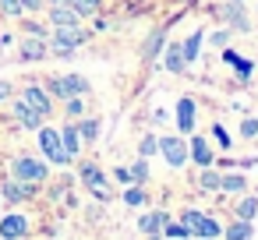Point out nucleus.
<instances>
[{
	"instance_id": "1",
	"label": "nucleus",
	"mask_w": 258,
	"mask_h": 240,
	"mask_svg": "<svg viewBox=\"0 0 258 240\" xmlns=\"http://www.w3.org/2000/svg\"><path fill=\"white\" fill-rule=\"evenodd\" d=\"M50 53H57V57H68V53H75L78 46H85L89 43V32L82 29V25H57L53 32H50Z\"/></svg>"
},
{
	"instance_id": "2",
	"label": "nucleus",
	"mask_w": 258,
	"mask_h": 240,
	"mask_svg": "<svg viewBox=\"0 0 258 240\" xmlns=\"http://www.w3.org/2000/svg\"><path fill=\"white\" fill-rule=\"evenodd\" d=\"M11 177L29 180V184H46L50 180V166L39 155H18V159H11Z\"/></svg>"
},
{
	"instance_id": "3",
	"label": "nucleus",
	"mask_w": 258,
	"mask_h": 240,
	"mask_svg": "<svg viewBox=\"0 0 258 240\" xmlns=\"http://www.w3.org/2000/svg\"><path fill=\"white\" fill-rule=\"evenodd\" d=\"M39 152H43L50 163H60V166L75 163V159L64 152V145H60V131H53V127H39Z\"/></svg>"
},
{
	"instance_id": "4",
	"label": "nucleus",
	"mask_w": 258,
	"mask_h": 240,
	"mask_svg": "<svg viewBox=\"0 0 258 240\" xmlns=\"http://www.w3.org/2000/svg\"><path fill=\"white\" fill-rule=\"evenodd\" d=\"M78 180L99 198V201H106L110 198V187H106V173L96 166V163H78Z\"/></svg>"
},
{
	"instance_id": "5",
	"label": "nucleus",
	"mask_w": 258,
	"mask_h": 240,
	"mask_svg": "<svg viewBox=\"0 0 258 240\" xmlns=\"http://www.w3.org/2000/svg\"><path fill=\"white\" fill-rule=\"evenodd\" d=\"M39 187H43V184H29V180L11 177V180L0 184V198H8L11 205H18V201H32V198L39 194Z\"/></svg>"
},
{
	"instance_id": "6",
	"label": "nucleus",
	"mask_w": 258,
	"mask_h": 240,
	"mask_svg": "<svg viewBox=\"0 0 258 240\" xmlns=\"http://www.w3.org/2000/svg\"><path fill=\"white\" fill-rule=\"evenodd\" d=\"M18 99H22L25 106H32L36 113H43V117H50V113H53V96H50L43 85H25Z\"/></svg>"
},
{
	"instance_id": "7",
	"label": "nucleus",
	"mask_w": 258,
	"mask_h": 240,
	"mask_svg": "<svg viewBox=\"0 0 258 240\" xmlns=\"http://www.w3.org/2000/svg\"><path fill=\"white\" fill-rule=\"evenodd\" d=\"M159 152H163V159H166L173 170H180V166L187 163V141H180V138H173V134L159 138Z\"/></svg>"
},
{
	"instance_id": "8",
	"label": "nucleus",
	"mask_w": 258,
	"mask_h": 240,
	"mask_svg": "<svg viewBox=\"0 0 258 240\" xmlns=\"http://www.w3.org/2000/svg\"><path fill=\"white\" fill-rule=\"evenodd\" d=\"M25 236H29V219L25 215L11 212V215L0 219V240H25Z\"/></svg>"
},
{
	"instance_id": "9",
	"label": "nucleus",
	"mask_w": 258,
	"mask_h": 240,
	"mask_svg": "<svg viewBox=\"0 0 258 240\" xmlns=\"http://www.w3.org/2000/svg\"><path fill=\"white\" fill-rule=\"evenodd\" d=\"M212 11H216L230 29H237V32H247V29H251V22H247V15H244V8H240V4H233V0H230L226 8H212Z\"/></svg>"
},
{
	"instance_id": "10",
	"label": "nucleus",
	"mask_w": 258,
	"mask_h": 240,
	"mask_svg": "<svg viewBox=\"0 0 258 240\" xmlns=\"http://www.w3.org/2000/svg\"><path fill=\"white\" fill-rule=\"evenodd\" d=\"M177 131L180 134H191L195 131V99L191 96H180L177 99Z\"/></svg>"
},
{
	"instance_id": "11",
	"label": "nucleus",
	"mask_w": 258,
	"mask_h": 240,
	"mask_svg": "<svg viewBox=\"0 0 258 240\" xmlns=\"http://www.w3.org/2000/svg\"><path fill=\"white\" fill-rule=\"evenodd\" d=\"M15 120H18V124H22L25 131H39L46 117H43V113H36L32 106H25L22 99H15Z\"/></svg>"
},
{
	"instance_id": "12",
	"label": "nucleus",
	"mask_w": 258,
	"mask_h": 240,
	"mask_svg": "<svg viewBox=\"0 0 258 240\" xmlns=\"http://www.w3.org/2000/svg\"><path fill=\"white\" fill-rule=\"evenodd\" d=\"M46 18H50V25H53V29H57V25H82L78 11H75L71 4H53V8L46 11Z\"/></svg>"
},
{
	"instance_id": "13",
	"label": "nucleus",
	"mask_w": 258,
	"mask_h": 240,
	"mask_svg": "<svg viewBox=\"0 0 258 240\" xmlns=\"http://www.w3.org/2000/svg\"><path fill=\"white\" fill-rule=\"evenodd\" d=\"M163 67H166V71H173V74H184V71L191 67V64H187V57H184V50H180V43H166Z\"/></svg>"
},
{
	"instance_id": "14",
	"label": "nucleus",
	"mask_w": 258,
	"mask_h": 240,
	"mask_svg": "<svg viewBox=\"0 0 258 240\" xmlns=\"http://www.w3.org/2000/svg\"><path fill=\"white\" fill-rule=\"evenodd\" d=\"M60 145H64V152L71 155V159H78L82 155V134H78V124H64L60 127Z\"/></svg>"
},
{
	"instance_id": "15",
	"label": "nucleus",
	"mask_w": 258,
	"mask_h": 240,
	"mask_svg": "<svg viewBox=\"0 0 258 240\" xmlns=\"http://www.w3.org/2000/svg\"><path fill=\"white\" fill-rule=\"evenodd\" d=\"M50 53V43L46 39H36V36H25L22 39V60H43Z\"/></svg>"
},
{
	"instance_id": "16",
	"label": "nucleus",
	"mask_w": 258,
	"mask_h": 240,
	"mask_svg": "<svg viewBox=\"0 0 258 240\" xmlns=\"http://www.w3.org/2000/svg\"><path fill=\"white\" fill-rule=\"evenodd\" d=\"M187 159L191 163H198V166H212V148H209V141L205 138H191V145H187Z\"/></svg>"
},
{
	"instance_id": "17",
	"label": "nucleus",
	"mask_w": 258,
	"mask_h": 240,
	"mask_svg": "<svg viewBox=\"0 0 258 240\" xmlns=\"http://www.w3.org/2000/svg\"><path fill=\"white\" fill-rule=\"evenodd\" d=\"M163 226H166V212H159V208L138 219V229H142L145 236H159V233H163Z\"/></svg>"
},
{
	"instance_id": "18",
	"label": "nucleus",
	"mask_w": 258,
	"mask_h": 240,
	"mask_svg": "<svg viewBox=\"0 0 258 240\" xmlns=\"http://www.w3.org/2000/svg\"><path fill=\"white\" fill-rule=\"evenodd\" d=\"M223 60H226V64H233V71H237V78H240V82H247V78L254 74V64H251V60H244L237 50H223Z\"/></svg>"
},
{
	"instance_id": "19",
	"label": "nucleus",
	"mask_w": 258,
	"mask_h": 240,
	"mask_svg": "<svg viewBox=\"0 0 258 240\" xmlns=\"http://www.w3.org/2000/svg\"><path fill=\"white\" fill-rule=\"evenodd\" d=\"M60 82H64V92L68 96H89L92 92V82L82 78V74H60Z\"/></svg>"
},
{
	"instance_id": "20",
	"label": "nucleus",
	"mask_w": 258,
	"mask_h": 240,
	"mask_svg": "<svg viewBox=\"0 0 258 240\" xmlns=\"http://www.w3.org/2000/svg\"><path fill=\"white\" fill-rule=\"evenodd\" d=\"M219 191L223 194H244L247 191V177L244 173H223L219 177Z\"/></svg>"
},
{
	"instance_id": "21",
	"label": "nucleus",
	"mask_w": 258,
	"mask_h": 240,
	"mask_svg": "<svg viewBox=\"0 0 258 240\" xmlns=\"http://www.w3.org/2000/svg\"><path fill=\"white\" fill-rule=\"evenodd\" d=\"M223 236H226V240H251V236H254V226H251L247 219H233V222L223 229Z\"/></svg>"
},
{
	"instance_id": "22",
	"label": "nucleus",
	"mask_w": 258,
	"mask_h": 240,
	"mask_svg": "<svg viewBox=\"0 0 258 240\" xmlns=\"http://www.w3.org/2000/svg\"><path fill=\"white\" fill-rule=\"evenodd\" d=\"M216 236H223L219 222H216L212 215H202V222H198V229H195V240H216Z\"/></svg>"
},
{
	"instance_id": "23",
	"label": "nucleus",
	"mask_w": 258,
	"mask_h": 240,
	"mask_svg": "<svg viewBox=\"0 0 258 240\" xmlns=\"http://www.w3.org/2000/svg\"><path fill=\"white\" fill-rule=\"evenodd\" d=\"M163 46H166V32L159 29V32H152V36H149V43H145V50H142V57H145V60H156Z\"/></svg>"
},
{
	"instance_id": "24",
	"label": "nucleus",
	"mask_w": 258,
	"mask_h": 240,
	"mask_svg": "<svg viewBox=\"0 0 258 240\" xmlns=\"http://www.w3.org/2000/svg\"><path fill=\"white\" fill-rule=\"evenodd\" d=\"M233 215H237V219H247V222H251V219L258 215V198H251V194H247V198H240V201L233 205Z\"/></svg>"
},
{
	"instance_id": "25",
	"label": "nucleus",
	"mask_w": 258,
	"mask_h": 240,
	"mask_svg": "<svg viewBox=\"0 0 258 240\" xmlns=\"http://www.w3.org/2000/svg\"><path fill=\"white\" fill-rule=\"evenodd\" d=\"M22 32H25V36H36V39H50V29H46L43 22L29 18V15H22Z\"/></svg>"
},
{
	"instance_id": "26",
	"label": "nucleus",
	"mask_w": 258,
	"mask_h": 240,
	"mask_svg": "<svg viewBox=\"0 0 258 240\" xmlns=\"http://www.w3.org/2000/svg\"><path fill=\"white\" fill-rule=\"evenodd\" d=\"M180 50H184L187 64H195V60H198V53H202V32H191V36L180 43Z\"/></svg>"
},
{
	"instance_id": "27",
	"label": "nucleus",
	"mask_w": 258,
	"mask_h": 240,
	"mask_svg": "<svg viewBox=\"0 0 258 240\" xmlns=\"http://www.w3.org/2000/svg\"><path fill=\"white\" fill-rule=\"evenodd\" d=\"M99 131H103V127H99V120H96V117L78 120V134H82V141H85V145H89V141H96V138H99Z\"/></svg>"
},
{
	"instance_id": "28",
	"label": "nucleus",
	"mask_w": 258,
	"mask_h": 240,
	"mask_svg": "<svg viewBox=\"0 0 258 240\" xmlns=\"http://www.w3.org/2000/svg\"><path fill=\"white\" fill-rule=\"evenodd\" d=\"M68 4L78 11V18H92V15H99L103 0H68Z\"/></svg>"
},
{
	"instance_id": "29",
	"label": "nucleus",
	"mask_w": 258,
	"mask_h": 240,
	"mask_svg": "<svg viewBox=\"0 0 258 240\" xmlns=\"http://www.w3.org/2000/svg\"><path fill=\"white\" fill-rule=\"evenodd\" d=\"M198 191H219V173L209 170V166H202V173H198Z\"/></svg>"
},
{
	"instance_id": "30",
	"label": "nucleus",
	"mask_w": 258,
	"mask_h": 240,
	"mask_svg": "<svg viewBox=\"0 0 258 240\" xmlns=\"http://www.w3.org/2000/svg\"><path fill=\"white\" fill-rule=\"evenodd\" d=\"M127 170H131V180H135V184H149V159L138 155V163H131Z\"/></svg>"
},
{
	"instance_id": "31",
	"label": "nucleus",
	"mask_w": 258,
	"mask_h": 240,
	"mask_svg": "<svg viewBox=\"0 0 258 240\" xmlns=\"http://www.w3.org/2000/svg\"><path fill=\"white\" fill-rule=\"evenodd\" d=\"M163 236H170V240H187V236H191V229H187L184 222H170V219H166V226H163Z\"/></svg>"
},
{
	"instance_id": "32",
	"label": "nucleus",
	"mask_w": 258,
	"mask_h": 240,
	"mask_svg": "<svg viewBox=\"0 0 258 240\" xmlns=\"http://www.w3.org/2000/svg\"><path fill=\"white\" fill-rule=\"evenodd\" d=\"M43 89H46V92H50L53 99H60V103L68 99V92H64V82H60V74H53V78H46V82H43Z\"/></svg>"
},
{
	"instance_id": "33",
	"label": "nucleus",
	"mask_w": 258,
	"mask_h": 240,
	"mask_svg": "<svg viewBox=\"0 0 258 240\" xmlns=\"http://www.w3.org/2000/svg\"><path fill=\"white\" fill-rule=\"evenodd\" d=\"M64 113L68 117H82L85 113V96H68L64 99Z\"/></svg>"
},
{
	"instance_id": "34",
	"label": "nucleus",
	"mask_w": 258,
	"mask_h": 240,
	"mask_svg": "<svg viewBox=\"0 0 258 240\" xmlns=\"http://www.w3.org/2000/svg\"><path fill=\"white\" fill-rule=\"evenodd\" d=\"M156 152H159V138L145 134V138H142V145H138V155H142V159H149V155H156Z\"/></svg>"
},
{
	"instance_id": "35",
	"label": "nucleus",
	"mask_w": 258,
	"mask_h": 240,
	"mask_svg": "<svg viewBox=\"0 0 258 240\" xmlns=\"http://www.w3.org/2000/svg\"><path fill=\"white\" fill-rule=\"evenodd\" d=\"M0 15H8V18H22V0H0Z\"/></svg>"
},
{
	"instance_id": "36",
	"label": "nucleus",
	"mask_w": 258,
	"mask_h": 240,
	"mask_svg": "<svg viewBox=\"0 0 258 240\" xmlns=\"http://www.w3.org/2000/svg\"><path fill=\"white\" fill-rule=\"evenodd\" d=\"M187 229H191V236H195V229H198V222H202V212L198 208H184V219H180Z\"/></svg>"
},
{
	"instance_id": "37",
	"label": "nucleus",
	"mask_w": 258,
	"mask_h": 240,
	"mask_svg": "<svg viewBox=\"0 0 258 240\" xmlns=\"http://www.w3.org/2000/svg\"><path fill=\"white\" fill-rule=\"evenodd\" d=\"M124 201H127V205H145L149 198H145L142 187H127V191H124Z\"/></svg>"
},
{
	"instance_id": "38",
	"label": "nucleus",
	"mask_w": 258,
	"mask_h": 240,
	"mask_svg": "<svg viewBox=\"0 0 258 240\" xmlns=\"http://www.w3.org/2000/svg\"><path fill=\"white\" fill-rule=\"evenodd\" d=\"M240 134H244V138H258V117L240 120Z\"/></svg>"
},
{
	"instance_id": "39",
	"label": "nucleus",
	"mask_w": 258,
	"mask_h": 240,
	"mask_svg": "<svg viewBox=\"0 0 258 240\" xmlns=\"http://www.w3.org/2000/svg\"><path fill=\"white\" fill-rule=\"evenodd\" d=\"M209 43H212L216 50H226V43H230V32H226V29H223V32H212V36H209Z\"/></svg>"
},
{
	"instance_id": "40",
	"label": "nucleus",
	"mask_w": 258,
	"mask_h": 240,
	"mask_svg": "<svg viewBox=\"0 0 258 240\" xmlns=\"http://www.w3.org/2000/svg\"><path fill=\"white\" fill-rule=\"evenodd\" d=\"M113 180H117V184H124V187H127V184H135V180H131V170H127V166H117V170H113Z\"/></svg>"
},
{
	"instance_id": "41",
	"label": "nucleus",
	"mask_w": 258,
	"mask_h": 240,
	"mask_svg": "<svg viewBox=\"0 0 258 240\" xmlns=\"http://www.w3.org/2000/svg\"><path fill=\"white\" fill-rule=\"evenodd\" d=\"M46 8V0H22V11L25 15H36V11H43Z\"/></svg>"
},
{
	"instance_id": "42",
	"label": "nucleus",
	"mask_w": 258,
	"mask_h": 240,
	"mask_svg": "<svg viewBox=\"0 0 258 240\" xmlns=\"http://www.w3.org/2000/svg\"><path fill=\"white\" fill-rule=\"evenodd\" d=\"M8 96H15V85H11V82H4V78H0V103H4Z\"/></svg>"
},
{
	"instance_id": "43",
	"label": "nucleus",
	"mask_w": 258,
	"mask_h": 240,
	"mask_svg": "<svg viewBox=\"0 0 258 240\" xmlns=\"http://www.w3.org/2000/svg\"><path fill=\"white\" fill-rule=\"evenodd\" d=\"M212 134H216V141H219V145H230V134H226V131H223V127H216V131H212Z\"/></svg>"
},
{
	"instance_id": "44",
	"label": "nucleus",
	"mask_w": 258,
	"mask_h": 240,
	"mask_svg": "<svg viewBox=\"0 0 258 240\" xmlns=\"http://www.w3.org/2000/svg\"><path fill=\"white\" fill-rule=\"evenodd\" d=\"M149 240H163V233H159V236H149Z\"/></svg>"
},
{
	"instance_id": "45",
	"label": "nucleus",
	"mask_w": 258,
	"mask_h": 240,
	"mask_svg": "<svg viewBox=\"0 0 258 240\" xmlns=\"http://www.w3.org/2000/svg\"><path fill=\"white\" fill-rule=\"evenodd\" d=\"M53 4H68V0H53Z\"/></svg>"
},
{
	"instance_id": "46",
	"label": "nucleus",
	"mask_w": 258,
	"mask_h": 240,
	"mask_svg": "<svg viewBox=\"0 0 258 240\" xmlns=\"http://www.w3.org/2000/svg\"><path fill=\"white\" fill-rule=\"evenodd\" d=\"M233 4H244V0H233Z\"/></svg>"
}]
</instances>
